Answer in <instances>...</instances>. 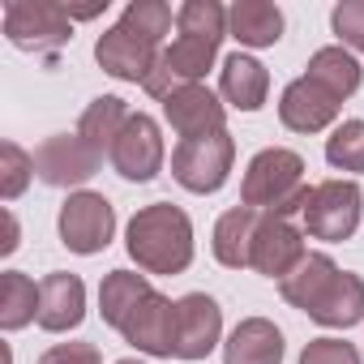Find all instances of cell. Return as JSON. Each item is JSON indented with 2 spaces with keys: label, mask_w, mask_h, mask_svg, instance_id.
Returning a JSON list of instances; mask_svg holds the SVG:
<instances>
[{
  "label": "cell",
  "mask_w": 364,
  "mask_h": 364,
  "mask_svg": "<svg viewBox=\"0 0 364 364\" xmlns=\"http://www.w3.org/2000/svg\"><path fill=\"white\" fill-rule=\"evenodd\" d=\"M124 249L137 262V270H146V274H180L193 262V223L171 202L141 206L129 219Z\"/></svg>",
  "instance_id": "cell-1"
},
{
  "label": "cell",
  "mask_w": 364,
  "mask_h": 364,
  "mask_svg": "<svg viewBox=\"0 0 364 364\" xmlns=\"http://www.w3.org/2000/svg\"><path fill=\"white\" fill-rule=\"evenodd\" d=\"M309 185H304V159L287 146H266L249 159L245 167V185H240V206L296 219L309 206Z\"/></svg>",
  "instance_id": "cell-2"
},
{
  "label": "cell",
  "mask_w": 364,
  "mask_h": 364,
  "mask_svg": "<svg viewBox=\"0 0 364 364\" xmlns=\"http://www.w3.org/2000/svg\"><path fill=\"white\" fill-rule=\"evenodd\" d=\"M5 35L22 52L52 56L73 39V18L56 0H9L5 5Z\"/></svg>",
  "instance_id": "cell-3"
},
{
  "label": "cell",
  "mask_w": 364,
  "mask_h": 364,
  "mask_svg": "<svg viewBox=\"0 0 364 364\" xmlns=\"http://www.w3.org/2000/svg\"><path fill=\"white\" fill-rule=\"evenodd\" d=\"M232 163H236V141H232L228 129L215 133V137L180 141L171 150V176L189 193H219L232 176Z\"/></svg>",
  "instance_id": "cell-4"
},
{
  "label": "cell",
  "mask_w": 364,
  "mask_h": 364,
  "mask_svg": "<svg viewBox=\"0 0 364 364\" xmlns=\"http://www.w3.org/2000/svg\"><path fill=\"white\" fill-rule=\"evenodd\" d=\"M360 210H364V193L355 180H321L309 193V206H304V228L313 240H351L355 228H360Z\"/></svg>",
  "instance_id": "cell-5"
},
{
  "label": "cell",
  "mask_w": 364,
  "mask_h": 364,
  "mask_svg": "<svg viewBox=\"0 0 364 364\" xmlns=\"http://www.w3.org/2000/svg\"><path fill=\"white\" fill-rule=\"evenodd\" d=\"M56 228H60V245H65L69 253L90 257V253H103V249L112 245L116 210H112V202H107L103 193L77 189V193H69V198H65Z\"/></svg>",
  "instance_id": "cell-6"
},
{
  "label": "cell",
  "mask_w": 364,
  "mask_h": 364,
  "mask_svg": "<svg viewBox=\"0 0 364 364\" xmlns=\"http://www.w3.org/2000/svg\"><path fill=\"white\" fill-rule=\"evenodd\" d=\"M103 154H95L82 133H52L39 150H35V176L52 189H73L99 171Z\"/></svg>",
  "instance_id": "cell-7"
},
{
  "label": "cell",
  "mask_w": 364,
  "mask_h": 364,
  "mask_svg": "<svg viewBox=\"0 0 364 364\" xmlns=\"http://www.w3.org/2000/svg\"><path fill=\"white\" fill-rule=\"evenodd\" d=\"M107 159H112V167H116L124 180H133V185L154 180L159 167H163V133H159V124H154L146 112H133Z\"/></svg>",
  "instance_id": "cell-8"
},
{
  "label": "cell",
  "mask_w": 364,
  "mask_h": 364,
  "mask_svg": "<svg viewBox=\"0 0 364 364\" xmlns=\"http://www.w3.org/2000/svg\"><path fill=\"white\" fill-rule=\"evenodd\" d=\"M176 330H180V309L176 300L150 291L120 326L124 343H133L146 355H176Z\"/></svg>",
  "instance_id": "cell-9"
},
{
  "label": "cell",
  "mask_w": 364,
  "mask_h": 364,
  "mask_svg": "<svg viewBox=\"0 0 364 364\" xmlns=\"http://www.w3.org/2000/svg\"><path fill=\"white\" fill-rule=\"evenodd\" d=\"M159 52H163L159 43H150V39L124 31L120 22H116L112 31H103L99 43H95V60H99V69H103L107 77H116V82H141V86H146V77H150Z\"/></svg>",
  "instance_id": "cell-10"
},
{
  "label": "cell",
  "mask_w": 364,
  "mask_h": 364,
  "mask_svg": "<svg viewBox=\"0 0 364 364\" xmlns=\"http://www.w3.org/2000/svg\"><path fill=\"white\" fill-rule=\"evenodd\" d=\"M304 257H309V249H304V232H300L291 219L262 215V223H257V240H253V270L266 274V279H287Z\"/></svg>",
  "instance_id": "cell-11"
},
{
  "label": "cell",
  "mask_w": 364,
  "mask_h": 364,
  "mask_svg": "<svg viewBox=\"0 0 364 364\" xmlns=\"http://www.w3.org/2000/svg\"><path fill=\"white\" fill-rule=\"evenodd\" d=\"M180 309V330H176V355L180 360H206L219 347L223 334V309L206 291H189L176 300Z\"/></svg>",
  "instance_id": "cell-12"
},
{
  "label": "cell",
  "mask_w": 364,
  "mask_h": 364,
  "mask_svg": "<svg viewBox=\"0 0 364 364\" xmlns=\"http://www.w3.org/2000/svg\"><path fill=\"white\" fill-rule=\"evenodd\" d=\"M163 116L167 124L180 133V141H193V137H215L223 133V120H228V107L219 103L215 90L206 86H185L163 99Z\"/></svg>",
  "instance_id": "cell-13"
},
{
  "label": "cell",
  "mask_w": 364,
  "mask_h": 364,
  "mask_svg": "<svg viewBox=\"0 0 364 364\" xmlns=\"http://www.w3.org/2000/svg\"><path fill=\"white\" fill-rule=\"evenodd\" d=\"M86 317V283L77 274L52 270L39 279V326L48 334H65L77 330Z\"/></svg>",
  "instance_id": "cell-14"
},
{
  "label": "cell",
  "mask_w": 364,
  "mask_h": 364,
  "mask_svg": "<svg viewBox=\"0 0 364 364\" xmlns=\"http://www.w3.org/2000/svg\"><path fill=\"white\" fill-rule=\"evenodd\" d=\"M338 116V99L326 95L317 82L309 77H296L287 82V90L279 95V120L291 129V133H321L330 129Z\"/></svg>",
  "instance_id": "cell-15"
},
{
  "label": "cell",
  "mask_w": 364,
  "mask_h": 364,
  "mask_svg": "<svg viewBox=\"0 0 364 364\" xmlns=\"http://www.w3.org/2000/svg\"><path fill=\"white\" fill-rule=\"evenodd\" d=\"M309 317L317 326H330V330H351L364 321V279L351 274V270H338L321 291L317 300L309 304Z\"/></svg>",
  "instance_id": "cell-16"
},
{
  "label": "cell",
  "mask_w": 364,
  "mask_h": 364,
  "mask_svg": "<svg viewBox=\"0 0 364 364\" xmlns=\"http://www.w3.org/2000/svg\"><path fill=\"white\" fill-rule=\"evenodd\" d=\"M223 364H283V330L266 317H245L223 343Z\"/></svg>",
  "instance_id": "cell-17"
},
{
  "label": "cell",
  "mask_w": 364,
  "mask_h": 364,
  "mask_svg": "<svg viewBox=\"0 0 364 364\" xmlns=\"http://www.w3.org/2000/svg\"><path fill=\"white\" fill-rule=\"evenodd\" d=\"M219 95H223L232 107H240V112H257V107L266 103V95H270V73H266V65H262L257 56H249V52L228 56L223 69H219Z\"/></svg>",
  "instance_id": "cell-18"
},
{
  "label": "cell",
  "mask_w": 364,
  "mask_h": 364,
  "mask_svg": "<svg viewBox=\"0 0 364 364\" xmlns=\"http://www.w3.org/2000/svg\"><path fill=\"white\" fill-rule=\"evenodd\" d=\"M228 31L245 48H274L283 39V9L270 0H236L228 9Z\"/></svg>",
  "instance_id": "cell-19"
},
{
  "label": "cell",
  "mask_w": 364,
  "mask_h": 364,
  "mask_svg": "<svg viewBox=\"0 0 364 364\" xmlns=\"http://www.w3.org/2000/svg\"><path fill=\"white\" fill-rule=\"evenodd\" d=\"M257 223H262V210H249V206H236V210H228V215L215 223V257H219L228 270L253 266Z\"/></svg>",
  "instance_id": "cell-20"
},
{
  "label": "cell",
  "mask_w": 364,
  "mask_h": 364,
  "mask_svg": "<svg viewBox=\"0 0 364 364\" xmlns=\"http://www.w3.org/2000/svg\"><path fill=\"white\" fill-rule=\"evenodd\" d=\"M129 116H133V112H129L124 99H116V95H99V99H90V107L82 112L77 133H82V141H86L95 154H112V146H116V137L124 133Z\"/></svg>",
  "instance_id": "cell-21"
},
{
  "label": "cell",
  "mask_w": 364,
  "mask_h": 364,
  "mask_svg": "<svg viewBox=\"0 0 364 364\" xmlns=\"http://www.w3.org/2000/svg\"><path fill=\"white\" fill-rule=\"evenodd\" d=\"M304 77L317 82L326 95H334L343 103V99H351L360 90V60H355V52L334 43V48H321V52L309 56V73Z\"/></svg>",
  "instance_id": "cell-22"
},
{
  "label": "cell",
  "mask_w": 364,
  "mask_h": 364,
  "mask_svg": "<svg viewBox=\"0 0 364 364\" xmlns=\"http://www.w3.org/2000/svg\"><path fill=\"white\" fill-rule=\"evenodd\" d=\"M150 291H154V287H150L146 274H137V270H112V274L103 279V287H99V313H103V321H107L112 330H120L124 317H129Z\"/></svg>",
  "instance_id": "cell-23"
},
{
  "label": "cell",
  "mask_w": 364,
  "mask_h": 364,
  "mask_svg": "<svg viewBox=\"0 0 364 364\" xmlns=\"http://www.w3.org/2000/svg\"><path fill=\"white\" fill-rule=\"evenodd\" d=\"M39 321V283L22 270L0 274V330H22Z\"/></svg>",
  "instance_id": "cell-24"
},
{
  "label": "cell",
  "mask_w": 364,
  "mask_h": 364,
  "mask_svg": "<svg viewBox=\"0 0 364 364\" xmlns=\"http://www.w3.org/2000/svg\"><path fill=\"white\" fill-rule=\"evenodd\" d=\"M338 274V266H334V257L330 253H309L287 279H279V296L291 304V309H300V313H309V304L317 300V291L330 283Z\"/></svg>",
  "instance_id": "cell-25"
},
{
  "label": "cell",
  "mask_w": 364,
  "mask_h": 364,
  "mask_svg": "<svg viewBox=\"0 0 364 364\" xmlns=\"http://www.w3.org/2000/svg\"><path fill=\"white\" fill-rule=\"evenodd\" d=\"M176 31L193 35V39L223 43L228 39V9L219 5V0H185L180 14H176Z\"/></svg>",
  "instance_id": "cell-26"
},
{
  "label": "cell",
  "mask_w": 364,
  "mask_h": 364,
  "mask_svg": "<svg viewBox=\"0 0 364 364\" xmlns=\"http://www.w3.org/2000/svg\"><path fill=\"white\" fill-rule=\"evenodd\" d=\"M326 163L338 171H364V120H343L326 137Z\"/></svg>",
  "instance_id": "cell-27"
},
{
  "label": "cell",
  "mask_w": 364,
  "mask_h": 364,
  "mask_svg": "<svg viewBox=\"0 0 364 364\" xmlns=\"http://www.w3.org/2000/svg\"><path fill=\"white\" fill-rule=\"evenodd\" d=\"M120 26L163 48V35L171 31V9L163 0H129V9L120 14Z\"/></svg>",
  "instance_id": "cell-28"
},
{
  "label": "cell",
  "mask_w": 364,
  "mask_h": 364,
  "mask_svg": "<svg viewBox=\"0 0 364 364\" xmlns=\"http://www.w3.org/2000/svg\"><path fill=\"white\" fill-rule=\"evenodd\" d=\"M31 176H35V154H26L18 141L0 146V198L5 202L22 198L26 185H31Z\"/></svg>",
  "instance_id": "cell-29"
},
{
  "label": "cell",
  "mask_w": 364,
  "mask_h": 364,
  "mask_svg": "<svg viewBox=\"0 0 364 364\" xmlns=\"http://www.w3.org/2000/svg\"><path fill=\"white\" fill-rule=\"evenodd\" d=\"M330 26L338 35V48H351L364 56V0H343L330 14Z\"/></svg>",
  "instance_id": "cell-30"
},
{
  "label": "cell",
  "mask_w": 364,
  "mask_h": 364,
  "mask_svg": "<svg viewBox=\"0 0 364 364\" xmlns=\"http://www.w3.org/2000/svg\"><path fill=\"white\" fill-rule=\"evenodd\" d=\"M300 364H360V351L343 338H313L304 343Z\"/></svg>",
  "instance_id": "cell-31"
},
{
  "label": "cell",
  "mask_w": 364,
  "mask_h": 364,
  "mask_svg": "<svg viewBox=\"0 0 364 364\" xmlns=\"http://www.w3.org/2000/svg\"><path fill=\"white\" fill-rule=\"evenodd\" d=\"M39 364H103L95 343H56L39 355Z\"/></svg>",
  "instance_id": "cell-32"
},
{
  "label": "cell",
  "mask_w": 364,
  "mask_h": 364,
  "mask_svg": "<svg viewBox=\"0 0 364 364\" xmlns=\"http://www.w3.org/2000/svg\"><path fill=\"white\" fill-rule=\"evenodd\" d=\"M103 9H107V0H95V5H65V14H69V18H82V22H86V18H99Z\"/></svg>",
  "instance_id": "cell-33"
},
{
  "label": "cell",
  "mask_w": 364,
  "mask_h": 364,
  "mask_svg": "<svg viewBox=\"0 0 364 364\" xmlns=\"http://www.w3.org/2000/svg\"><path fill=\"white\" fill-rule=\"evenodd\" d=\"M5 228H9V232H5V245H0V253H5V257H9V253L18 249V219H14L9 210H5Z\"/></svg>",
  "instance_id": "cell-34"
},
{
  "label": "cell",
  "mask_w": 364,
  "mask_h": 364,
  "mask_svg": "<svg viewBox=\"0 0 364 364\" xmlns=\"http://www.w3.org/2000/svg\"><path fill=\"white\" fill-rule=\"evenodd\" d=\"M116 364H141V360H116Z\"/></svg>",
  "instance_id": "cell-35"
}]
</instances>
